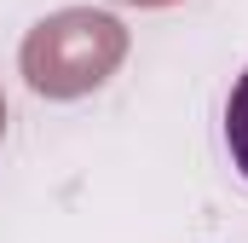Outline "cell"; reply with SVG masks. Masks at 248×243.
Listing matches in <instances>:
<instances>
[{"mask_svg": "<svg viewBox=\"0 0 248 243\" xmlns=\"http://www.w3.org/2000/svg\"><path fill=\"white\" fill-rule=\"evenodd\" d=\"M122 52H127V35L116 17L58 12V17L35 23V35L23 41V75L46 99H75V93H93L122 64Z\"/></svg>", "mask_w": 248, "mask_h": 243, "instance_id": "obj_1", "label": "cell"}, {"mask_svg": "<svg viewBox=\"0 0 248 243\" xmlns=\"http://www.w3.org/2000/svg\"><path fill=\"white\" fill-rule=\"evenodd\" d=\"M225 151H231L237 174L248 180V69L237 75V87H231V99H225Z\"/></svg>", "mask_w": 248, "mask_h": 243, "instance_id": "obj_2", "label": "cell"}, {"mask_svg": "<svg viewBox=\"0 0 248 243\" xmlns=\"http://www.w3.org/2000/svg\"><path fill=\"white\" fill-rule=\"evenodd\" d=\"M139 6H168V0H139Z\"/></svg>", "mask_w": 248, "mask_h": 243, "instance_id": "obj_3", "label": "cell"}]
</instances>
